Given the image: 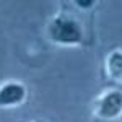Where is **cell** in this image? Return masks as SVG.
<instances>
[{
	"mask_svg": "<svg viewBox=\"0 0 122 122\" xmlns=\"http://www.w3.org/2000/svg\"><path fill=\"white\" fill-rule=\"evenodd\" d=\"M49 34L56 42L60 44H76L81 41V29L73 20L56 18L49 26Z\"/></svg>",
	"mask_w": 122,
	"mask_h": 122,
	"instance_id": "cell-1",
	"label": "cell"
},
{
	"mask_svg": "<svg viewBox=\"0 0 122 122\" xmlns=\"http://www.w3.org/2000/svg\"><path fill=\"white\" fill-rule=\"evenodd\" d=\"M122 107V98L119 91H111L106 96L101 98L99 106H98V114L103 119H114L121 114Z\"/></svg>",
	"mask_w": 122,
	"mask_h": 122,
	"instance_id": "cell-2",
	"label": "cell"
},
{
	"mask_svg": "<svg viewBox=\"0 0 122 122\" xmlns=\"http://www.w3.org/2000/svg\"><path fill=\"white\" fill-rule=\"evenodd\" d=\"M25 86L20 83H7L0 88V106H15L25 98Z\"/></svg>",
	"mask_w": 122,
	"mask_h": 122,
	"instance_id": "cell-3",
	"label": "cell"
},
{
	"mask_svg": "<svg viewBox=\"0 0 122 122\" xmlns=\"http://www.w3.org/2000/svg\"><path fill=\"white\" fill-rule=\"evenodd\" d=\"M109 70H111V75L114 78H119L121 76V54L119 52H114L111 59H109Z\"/></svg>",
	"mask_w": 122,
	"mask_h": 122,
	"instance_id": "cell-4",
	"label": "cell"
}]
</instances>
